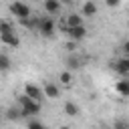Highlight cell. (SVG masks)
<instances>
[{
  "label": "cell",
  "instance_id": "44dd1931",
  "mask_svg": "<svg viewBox=\"0 0 129 129\" xmlns=\"http://www.w3.org/2000/svg\"><path fill=\"white\" fill-rule=\"evenodd\" d=\"M26 129H44V125H42V123H40V121H30V123H28V127H26Z\"/></svg>",
  "mask_w": 129,
  "mask_h": 129
},
{
  "label": "cell",
  "instance_id": "277c9868",
  "mask_svg": "<svg viewBox=\"0 0 129 129\" xmlns=\"http://www.w3.org/2000/svg\"><path fill=\"white\" fill-rule=\"evenodd\" d=\"M71 40H75V42H79V40H83L85 38V34H87V28H85V24H81V26H71V28H67V32H64Z\"/></svg>",
  "mask_w": 129,
  "mask_h": 129
},
{
  "label": "cell",
  "instance_id": "52a82bcc",
  "mask_svg": "<svg viewBox=\"0 0 129 129\" xmlns=\"http://www.w3.org/2000/svg\"><path fill=\"white\" fill-rule=\"evenodd\" d=\"M113 69H115L119 75H123V77H129V56H123V58L115 60V62H113Z\"/></svg>",
  "mask_w": 129,
  "mask_h": 129
},
{
  "label": "cell",
  "instance_id": "83f0119b",
  "mask_svg": "<svg viewBox=\"0 0 129 129\" xmlns=\"http://www.w3.org/2000/svg\"><path fill=\"white\" fill-rule=\"evenodd\" d=\"M44 129H46V127H44Z\"/></svg>",
  "mask_w": 129,
  "mask_h": 129
},
{
  "label": "cell",
  "instance_id": "8992f818",
  "mask_svg": "<svg viewBox=\"0 0 129 129\" xmlns=\"http://www.w3.org/2000/svg\"><path fill=\"white\" fill-rule=\"evenodd\" d=\"M0 42H2V44H6V46L18 48V44H20V38L16 36V32H6V34H0Z\"/></svg>",
  "mask_w": 129,
  "mask_h": 129
},
{
  "label": "cell",
  "instance_id": "ffe728a7",
  "mask_svg": "<svg viewBox=\"0 0 129 129\" xmlns=\"http://www.w3.org/2000/svg\"><path fill=\"white\" fill-rule=\"evenodd\" d=\"M6 32H14V26L8 20H0V34H6Z\"/></svg>",
  "mask_w": 129,
  "mask_h": 129
},
{
  "label": "cell",
  "instance_id": "4316f807",
  "mask_svg": "<svg viewBox=\"0 0 129 129\" xmlns=\"http://www.w3.org/2000/svg\"><path fill=\"white\" fill-rule=\"evenodd\" d=\"M127 12H129V8H127Z\"/></svg>",
  "mask_w": 129,
  "mask_h": 129
},
{
  "label": "cell",
  "instance_id": "7a4b0ae2",
  "mask_svg": "<svg viewBox=\"0 0 129 129\" xmlns=\"http://www.w3.org/2000/svg\"><path fill=\"white\" fill-rule=\"evenodd\" d=\"M10 12H12V16H16L18 20H22V18H28V16H30V6L24 4V2H20V0H14V2L10 4Z\"/></svg>",
  "mask_w": 129,
  "mask_h": 129
},
{
  "label": "cell",
  "instance_id": "7c38bea8",
  "mask_svg": "<svg viewBox=\"0 0 129 129\" xmlns=\"http://www.w3.org/2000/svg\"><path fill=\"white\" fill-rule=\"evenodd\" d=\"M62 20H64V24H67L69 28H71V26H81V24H83V16H81V14H75V12L69 14L67 18H62Z\"/></svg>",
  "mask_w": 129,
  "mask_h": 129
},
{
  "label": "cell",
  "instance_id": "d4e9b609",
  "mask_svg": "<svg viewBox=\"0 0 129 129\" xmlns=\"http://www.w3.org/2000/svg\"><path fill=\"white\" fill-rule=\"evenodd\" d=\"M60 129H69V127H60Z\"/></svg>",
  "mask_w": 129,
  "mask_h": 129
},
{
  "label": "cell",
  "instance_id": "cb8c5ba5",
  "mask_svg": "<svg viewBox=\"0 0 129 129\" xmlns=\"http://www.w3.org/2000/svg\"><path fill=\"white\" fill-rule=\"evenodd\" d=\"M60 4H73V0H60Z\"/></svg>",
  "mask_w": 129,
  "mask_h": 129
},
{
  "label": "cell",
  "instance_id": "3957f363",
  "mask_svg": "<svg viewBox=\"0 0 129 129\" xmlns=\"http://www.w3.org/2000/svg\"><path fill=\"white\" fill-rule=\"evenodd\" d=\"M38 32L42 36H52L54 34V20L50 16H40L38 18Z\"/></svg>",
  "mask_w": 129,
  "mask_h": 129
},
{
  "label": "cell",
  "instance_id": "5bb4252c",
  "mask_svg": "<svg viewBox=\"0 0 129 129\" xmlns=\"http://www.w3.org/2000/svg\"><path fill=\"white\" fill-rule=\"evenodd\" d=\"M62 111H64V115H69V117H77V115L81 113L79 105H75V103H71V101H67V103H64Z\"/></svg>",
  "mask_w": 129,
  "mask_h": 129
},
{
  "label": "cell",
  "instance_id": "e0dca14e",
  "mask_svg": "<svg viewBox=\"0 0 129 129\" xmlns=\"http://www.w3.org/2000/svg\"><path fill=\"white\" fill-rule=\"evenodd\" d=\"M22 115H20V107H10L8 111H6V119H10V121H16V119H20Z\"/></svg>",
  "mask_w": 129,
  "mask_h": 129
},
{
  "label": "cell",
  "instance_id": "484cf974",
  "mask_svg": "<svg viewBox=\"0 0 129 129\" xmlns=\"http://www.w3.org/2000/svg\"><path fill=\"white\" fill-rule=\"evenodd\" d=\"M0 113H2V107H0Z\"/></svg>",
  "mask_w": 129,
  "mask_h": 129
},
{
  "label": "cell",
  "instance_id": "d6986e66",
  "mask_svg": "<svg viewBox=\"0 0 129 129\" xmlns=\"http://www.w3.org/2000/svg\"><path fill=\"white\" fill-rule=\"evenodd\" d=\"M58 81H60L62 85H71V83H73V75H71V71H62V73L58 75Z\"/></svg>",
  "mask_w": 129,
  "mask_h": 129
},
{
  "label": "cell",
  "instance_id": "2e32d148",
  "mask_svg": "<svg viewBox=\"0 0 129 129\" xmlns=\"http://www.w3.org/2000/svg\"><path fill=\"white\" fill-rule=\"evenodd\" d=\"M20 24H22V26H26V28H38V18L28 16V18H22V20H20Z\"/></svg>",
  "mask_w": 129,
  "mask_h": 129
},
{
  "label": "cell",
  "instance_id": "30bf717a",
  "mask_svg": "<svg viewBox=\"0 0 129 129\" xmlns=\"http://www.w3.org/2000/svg\"><path fill=\"white\" fill-rule=\"evenodd\" d=\"M42 93H44V97H48V99H56V97H58V87H56L54 83H46V85L42 87Z\"/></svg>",
  "mask_w": 129,
  "mask_h": 129
},
{
  "label": "cell",
  "instance_id": "4fadbf2b",
  "mask_svg": "<svg viewBox=\"0 0 129 129\" xmlns=\"http://www.w3.org/2000/svg\"><path fill=\"white\" fill-rule=\"evenodd\" d=\"M44 10L48 12V16L56 14L60 10V0H44Z\"/></svg>",
  "mask_w": 129,
  "mask_h": 129
},
{
  "label": "cell",
  "instance_id": "9c48e42d",
  "mask_svg": "<svg viewBox=\"0 0 129 129\" xmlns=\"http://www.w3.org/2000/svg\"><path fill=\"white\" fill-rule=\"evenodd\" d=\"M67 67H69V71H77V69H81V67H83V58H81L79 54L71 52V56L67 58Z\"/></svg>",
  "mask_w": 129,
  "mask_h": 129
},
{
  "label": "cell",
  "instance_id": "ac0fdd59",
  "mask_svg": "<svg viewBox=\"0 0 129 129\" xmlns=\"http://www.w3.org/2000/svg\"><path fill=\"white\" fill-rule=\"evenodd\" d=\"M113 129H129V119H123V117L115 119L113 121Z\"/></svg>",
  "mask_w": 129,
  "mask_h": 129
},
{
  "label": "cell",
  "instance_id": "ba28073f",
  "mask_svg": "<svg viewBox=\"0 0 129 129\" xmlns=\"http://www.w3.org/2000/svg\"><path fill=\"white\" fill-rule=\"evenodd\" d=\"M81 14H83V16H87V18L95 16V14H97V4H95L93 0H87V2L83 4V8H81Z\"/></svg>",
  "mask_w": 129,
  "mask_h": 129
},
{
  "label": "cell",
  "instance_id": "8fae6325",
  "mask_svg": "<svg viewBox=\"0 0 129 129\" xmlns=\"http://www.w3.org/2000/svg\"><path fill=\"white\" fill-rule=\"evenodd\" d=\"M115 91H117L121 97H129V79H121V81H117Z\"/></svg>",
  "mask_w": 129,
  "mask_h": 129
},
{
  "label": "cell",
  "instance_id": "7402d4cb",
  "mask_svg": "<svg viewBox=\"0 0 129 129\" xmlns=\"http://www.w3.org/2000/svg\"><path fill=\"white\" fill-rule=\"evenodd\" d=\"M121 52H123L125 56H129V40H125V42L121 44Z\"/></svg>",
  "mask_w": 129,
  "mask_h": 129
},
{
  "label": "cell",
  "instance_id": "9a60e30c",
  "mask_svg": "<svg viewBox=\"0 0 129 129\" xmlns=\"http://www.w3.org/2000/svg\"><path fill=\"white\" fill-rule=\"evenodd\" d=\"M12 67V60H10V56L6 54V52H0V71H8Z\"/></svg>",
  "mask_w": 129,
  "mask_h": 129
},
{
  "label": "cell",
  "instance_id": "5b68a950",
  "mask_svg": "<svg viewBox=\"0 0 129 129\" xmlns=\"http://www.w3.org/2000/svg\"><path fill=\"white\" fill-rule=\"evenodd\" d=\"M24 95H28V97H30V99H34V101H40V99L44 97L42 89H40V87H36V85H32V83H26V85H24Z\"/></svg>",
  "mask_w": 129,
  "mask_h": 129
},
{
  "label": "cell",
  "instance_id": "6da1fadb",
  "mask_svg": "<svg viewBox=\"0 0 129 129\" xmlns=\"http://www.w3.org/2000/svg\"><path fill=\"white\" fill-rule=\"evenodd\" d=\"M18 105H20V115L22 117H32V115H38L40 113V101H34L30 99L28 95H18Z\"/></svg>",
  "mask_w": 129,
  "mask_h": 129
},
{
  "label": "cell",
  "instance_id": "603a6c76",
  "mask_svg": "<svg viewBox=\"0 0 129 129\" xmlns=\"http://www.w3.org/2000/svg\"><path fill=\"white\" fill-rule=\"evenodd\" d=\"M107 6H119V0H105Z\"/></svg>",
  "mask_w": 129,
  "mask_h": 129
}]
</instances>
